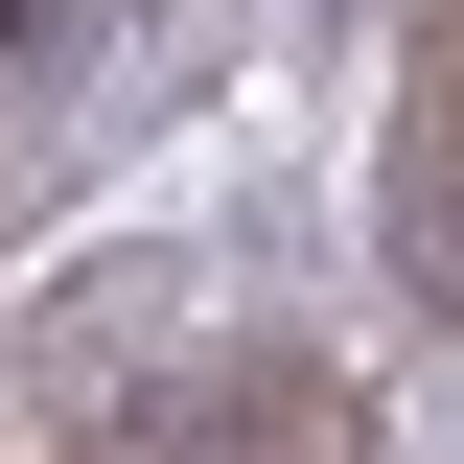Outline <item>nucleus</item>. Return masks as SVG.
Returning a JSON list of instances; mask_svg holds the SVG:
<instances>
[{
  "label": "nucleus",
  "mask_w": 464,
  "mask_h": 464,
  "mask_svg": "<svg viewBox=\"0 0 464 464\" xmlns=\"http://www.w3.org/2000/svg\"><path fill=\"white\" fill-rule=\"evenodd\" d=\"M0 70L47 93V70H93V0H0Z\"/></svg>",
  "instance_id": "obj_1"
}]
</instances>
